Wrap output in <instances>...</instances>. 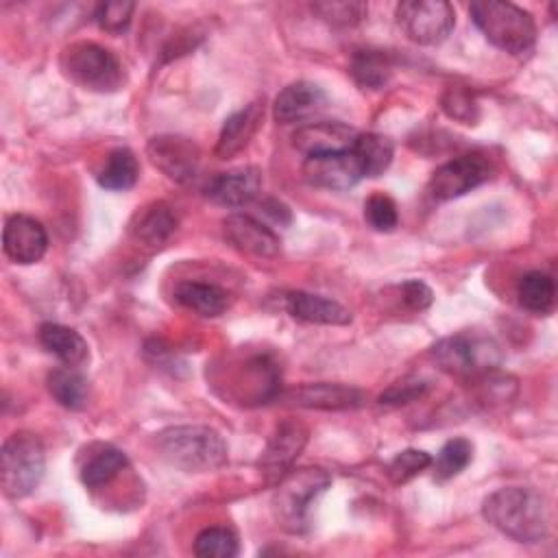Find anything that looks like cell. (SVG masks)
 I'll list each match as a JSON object with an SVG mask.
<instances>
[{"label": "cell", "instance_id": "obj_16", "mask_svg": "<svg viewBox=\"0 0 558 558\" xmlns=\"http://www.w3.org/2000/svg\"><path fill=\"white\" fill-rule=\"evenodd\" d=\"M222 231L235 248L257 257H275L281 248L277 233L248 214H229L222 220Z\"/></svg>", "mask_w": 558, "mask_h": 558}, {"label": "cell", "instance_id": "obj_31", "mask_svg": "<svg viewBox=\"0 0 558 558\" xmlns=\"http://www.w3.org/2000/svg\"><path fill=\"white\" fill-rule=\"evenodd\" d=\"M194 554L201 558H231L238 554V536L229 527H205L194 541Z\"/></svg>", "mask_w": 558, "mask_h": 558}, {"label": "cell", "instance_id": "obj_11", "mask_svg": "<svg viewBox=\"0 0 558 558\" xmlns=\"http://www.w3.org/2000/svg\"><path fill=\"white\" fill-rule=\"evenodd\" d=\"M146 153L150 161L172 181L187 183L196 177L201 150L198 146L181 135H157L148 142Z\"/></svg>", "mask_w": 558, "mask_h": 558}, {"label": "cell", "instance_id": "obj_32", "mask_svg": "<svg viewBox=\"0 0 558 558\" xmlns=\"http://www.w3.org/2000/svg\"><path fill=\"white\" fill-rule=\"evenodd\" d=\"M427 466H432V456L423 449H403L397 453L388 464V477L392 484H405L418 473H423Z\"/></svg>", "mask_w": 558, "mask_h": 558}, {"label": "cell", "instance_id": "obj_37", "mask_svg": "<svg viewBox=\"0 0 558 558\" xmlns=\"http://www.w3.org/2000/svg\"><path fill=\"white\" fill-rule=\"evenodd\" d=\"M442 109L449 118H456L464 124H473V120L477 118V107L473 102V98L460 89V87H451L445 98H442Z\"/></svg>", "mask_w": 558, "mask_h": 558}, {"label": "cell", "instance_id": "obj_17", "mask_svg": "<svg viewBox=\"0 0 558 558\" xmlns=\"http://www.w3.org/2000/svg\"><path fill=\"white\" fill-rule=\"evenodd\" d=\"M327 105V94L323 87L310 81H294L286 85L272 105V116L279 124L305 122Z\"/></svg>", "mask_w": 558, "mask_h": 558}, {"label": "cell", "instance_id": "obj_28", "mask_svg": "<svg viewBox=\"0 0 558 558\" xmlns=\"http://www.w3.org/2000/svg\"><path fill=\"white\" fill-rule=\"evenodd\" d=\"M126 466V456L116 447H102L87 458L81 469V482L89 488L109 484Z\"/></svg>", "mask_w": 558, "mask_h": 558}, {"label": "cell", "instance_id": "obj_3", "mask_svg": "<svg viewBox=\"0 0 558 558\" xmlns=\"http://www.w3.org/2000/svg\"><path fill=\"white\" fill-rule=\"evenodd\" d=\"M329 475L318 466L290 469L272 493L275 521L290 534H303L310 525V510L329 486Z\"/></svg>", "mask_w": 558, "mask_h": 558}, {"label": "cell", "instance_id": "obj_33", "mask_svg": "<svg viewBox=\"0 0 558 558\" xmlns=\"http://www.w3.org/2000/svg\"><path fill=\"white\" fill-rule=\"evenodd\" d=\"M314 13L333 26H353L366 15L364 2H347V0H331V2H314Z\"/></svg>", "mask_w": 558, "mask_h": 558}, {"label": "cell", "instance_id": "obj_5", "mask_svg": "<svg viewBox=\"0 0 558 558\" xmlns=\"http://www.w3.org/2000/svg\"><path fill=\"white\" fill-rule=\"evenodd\" d=\"M46 451L31 432L11 434L0 451V486L9 499L28 497L41 482Z\"/></svg>", "mask_w": 558, "mask_h": 558}, {"label": "cell", "instance_id": "obj_22", "mask_svg": "<svg viewBox=\"0 0 558 558\" xmlns=\"http://www.w3.org/2000/svg\"><path fill=\"white\" fill-rule=\"evenodd\" d=\"M39 342L48 353H52L63 366H81L89 360V347L85 338L65 325L44 323L39 327Z\"/></svg>", "mask_w": 558, "mask_h": 558}, {"label": "cell", "instance_id": "obj_36", "mask_svg": "<svg viewBox=\"0 0 558 558\" xmlns=\"http://www.w3.org/2000/svg\"><path fill=\"white\" fill-rule=\"evenodd\" d=\"M429 384L425 379H418V377H403L395 384H390L381 397H379V403L384 405H405V403H412L416 401L418 397H423L427 392Z\"/></svg>", "mask_w": 558, "mask_h": 558}, {"label": "cell", "instance_id": "obj_14", "mask_svg": "<svg viewBox=\"0 0 558 558\" xmlns=\"http://www.w3.org/2000/svg\"><path fill=\"white\" fill-rule=\"evenodd\" d=\"M357 131L344 122H310L292 133V144L305 157L331 155L351 150L357 140Z\"/></svg>", "mask_w": 558, "mask_h": 558}, {"label": "cell", "instance_id": "obj_18", "mask_svg": "<svg viewBox=\"0 0 558 558\" xmlns=\"http://www.w3.org/2000/svg\"><path fill=\"white\" fill-rule=\"evenodd\" d=\"M259 190L262 172L253 166H246L214 177L205 187V196L222 207H244L259 194Z\"/></svg>", "mask_w": 558, "mask_h": 558}, {"label": "cell", "instance_id": "obj_9", "mask_svg": "<svg viewBox=\"0 0 558 558\" xmlns=\"http://www.w3.org/2000/svg\"><path fill=\"white\" fill-rule=\"evenodd\" d=\"M490 177V161L477 153H469L438 166L427 183V192L434 201H453L486 183Z\"/></svg>", "mask_w": 558, "mask_h": 558}, {"label": "cell", "instance_id": "obj_29", "mask_svg": "<svg viewBox=\"0 0 558 558\" xmlns=\"http://www.w3.org/2000/svg\"><path fill=\"white\" fill-rule=\"evenodd\" d=\"M473 460V445L471 440L466 438H451L447 440L436 460H432V466H434V477L445 482V480H451L456 475H460L469 462Z\"/></svg>", "mask_w": 558, "mask_h": 558}, {"label": "cell", "instance_id": "obj_38", "mask_svg": "<svg viewBox=\"0 0 558 558\" xmlns=\"http://www.w3.org/2000/svg\"><path fill=\"white\" fill-rule=\"evenodd\" d=\"M401 299H403L408 310L423 312V310H427L432 305L434 294H432V290H429V286L425 281L410 279V281H405L401 286Z\"/></svg>", "mask_w": 558, "mask_h": 558}, {"label": "cell", "instance_id": "obj_2", "mask_svg": "<svg viewBox=\"0 0 558 558\" xmlns=\"http://www.w3.org/2000/svg\"><path fill=\"white\" fill-rule=\"evenodd\" d=\"M159 453L185 473L216 471L227 462L222 436L207 425H172L155 438Z\"/></svg>", "mask_w": 558, "mask_h": 558}, {"label": "cell", "instance_id": "obj_21", "mask_svg": "<svg viewBox=\"0 0 558 558\" xmlns=\"http://www.w3.org/2000/svg\"><path fill=\"white\" fill-rule=\"evenodd\" d=\"M177 214L163 201L148 203L131 220V235L148 248L163 246L177 231Z\"/></svg>", "mask_w": 558, "mask_h": 558}, {"label": "cell", "instance_id": "obj_7", "mask_svg": "<svg viewBox=\"0 0 558 558\" xmlns=\"http://www.w3.org/2000/svg\"><path fill=\"white\" fill-rule=\"evenodd\" d=\"M401 31L421 46H436L449 37L456 26L453 7L445 0H405L397 4Z\"/></svg>", "mask_w": 558, "mask_h": 558}, {"label": "cell", "instance_id": "obj_34", "mask_svg": "<svg viewBox=\"0 0 558 558\" xmlns=\"http://www.w3.org/2000/svg\"><path fill=\"white\" fill-rule=\"evenodd\" d=\"M364 218L366 222L375 229V231H392L399 222V214H397V205L390 196L386 194H373L366 198L364 203Z\"/></svg>", "mask_w": 558, "mask_h": 558}, {"label": "cell", "instance_id": "obj_6", "mask_svg": "<svg viewBox=\"0 0 558 558\" xmlns=\"http://www.w3.org/2000/svg\"><path fill=\"white\" fill-rule=\"evenodd\" d=\"M63 74L89 92H116L124 85V68L118 57L94 44L76 41L61 52Z\"/></svg>", "mask_w": 558, "mask_h": 558}, {"label": "cell", "instance_id": "obj_12", "mask_svg": "<svg viewBox=\"0 0 558 558\" xmlns=\"http://www.w3.org/2000/svg\"><path fill=\"white\" fill-rule=\"evenodd\" d=\"M303 179L323 190H349L364 179L362 168L351 150L305 157L301 166Z\"/></svg>", "mask_w": 558, "mask_h": 558}, {"label": "cell", "instance_id": "obj_13", "mask_svg": "<svg viewBox=\"0 0 558 558\" xmlns=\"http://www.w3.org/2000/svg\"><path fill=\"white\" fill-rule=\"evenodd\" d=\"M4 255L15 264H35L48 251V235L39 220L15 214L7 220L2 231Z\"/></svg>", "mask_w": 558, "mask_h": 558}, {"label": "cell", "instance_id": "obj_23", "mask_svg": "<svg viewBox=\"0 0 558 558\" xmlns=\"http://www.w3.org/2000/svg\"><path fill=\"white\" fill-rule=\"evenodd\" d=\"M174 299L196 312L198 316H220L229 307V292L216 283L205 281H181L174 288Z\"/></svg>", "mask_w": 558, "mask_h": 558}, {"label": "cell", "instance_id": "obj_4", "mask_svg": "<svg viewBox=\"0 0 558 558\" xmlns=\"http://www.w3.org/2000/svg\"><path fill=\"white\" fill-rule=\"evenodd\" d=\"M469 13L484 37L504 52L523 54L536 41L534 17L512 2L480 0L469 7Z\"/></svg>", "mask_w": 558, "mask_h": 558}, {"label": "cell", "instance_id": "obj_24", "mask_svg": "<svg viewBox=\"0 0 558 558\" xmlns=\"http://www.w3.org/2000/svg\"><path fill=\"white\" fill-rule=\"evenodd\" d=\"M48 390L68 410H83L89 401V381L76 366H59L48 373Z\"/></svg>", "mask_w": 558, "mask_h": 558}, {"label": "cell", "instance_id": "obj_27", "mask_svg": "<svg viewBox=\"0 0 558 558\" xmlns=\"http://www.w3.org/2000/svg\"><path fill=\"white\" fill-rule=\"evenodd\" d=\"M137 174H140V166L135 155L129 148H116L113 153H109L96 179L105 190L124 192L135 185Z\"/></svg>", "mask_w": 558, "mask_h": 558}, {"label": "cell", "instance_id": "obj_20", "mask_svg": "<svg viewBox=\"0 0 558 558\" xmlns=\"http://www.w3.org/2000/svg\"><path fill=\"white\" fill-rule=\"evenodd\" d=\"M286 310L292 318L303 320V323H314V325H349L351 323V312L327 296L303 292V290H292L286 294Z\"/></svg>", "mask_w": 558, "mask_h": 558}, {"label": "cell", "instance_id": "obj_25", "mask_svg": "<svg viewBox=\"0 0 558 558\" xmlns=\"http://www.w3.org/2000/svg\"><path fill=\"white\" fill-rule=\"evenodd\" d=\"M351 153L355 155L364 177H379L388 170L395 148L386 135L360 133L355 144L351 146Z\"/></svg>", "mask_w": 558, "mask_h": 558}, {"label": "cell", "instance_id": "obj_15", "mask_svg": "<svg viewBox=\"0 0 558 558\" xmlns=\"http://www.w3.org/2000/svg\"><path fill=\"white\" fill-rule=\"evenodd\" d=\"M292 405L314 410H353L366 401V395L344 384H303L279 395Z\"/></svg>", "mask_w": 558, "mask_h": 558}, {"label": "cell", "instance_id": "obj_8", "mask_svg": "<svg viewBox=\"0 0 558 558\" xmlns=\"http://www.w3.org/2000/svg\"><path fill=\"white\" fill-rule=\"evenodd\" d=\"M434 362L449 375L471 377L493 368L497 362V349L482 338L473 336H449L432 347Z\"/></svg>", "mask_w": 558, "mask_h": 558}, {"label": "cell", "instance_id": "obj_26", "mask_svg": "<svg viewBox=\"0 0 558 558\" xmlns=\"http://www.w3.org/2000/svg\"><path fill=\"white\" fill-rule=\"evenodd\" d=\"M517 296L521 307L532 314H549L556 303L554 279L541 270H532L519 279Z\"/></svg>", "mask_w": 558, "mask_h": 558}, {"label": "cell", "instance_id": "obj_1", "mask_svg": "<svg viewBox=\"0 0 558 558\" xmlns=\"http://www.w3.org/2000/svg\"><path fill=\"white\" fill-rule=\"evenodd\" d=\"M484 519L504 536L517 543H538L549 530L545 499L523 486H508L490 493L482 506Z\"/></svg>", "mask_w": 558, "mask_h": 558}, {"label": "cell", "instance_id": "obj_35", "mask_svg": "<svg viewBox=\"0 0 558 558\" xmlns=\"http://www.w3.org/2000/svg\"><path fill=\"white\" fill-rule=\"evenodd\" d=\"M133 11H135L133 2H124V0L102 2L96 7L94 20L107 33H122L131 24Z\"/></svg>", "mask_w": 558, "mask_h": 558}, {"label": "cell", "instance_id": "obj_30", "mask_svg": "<svg viewBox=\"0 0 558 558\" xmlns=\"http://www.w3.org/2000/svg\"><path fill=\"white\" fill-rule=\"evenodd\" d=\"M390 61L379 50H360L351 61V74L362 87L379 89L390 76Z\"/></svg>", "mask_w": 558, "mask_h": 558}, {"label": "cell", "instance_id": "obj_10", "mask_svg": "<svg viewBox=\"0 0 558 558\" xmlns=\"http://www.w3.org/2000/svg\"><path fill=\"white\" fill-rule=\"evenodd\" d=\"M305 442L307 427L296 418H288L277 425L259 458V469L268 484H277L292 469V462L303 451Z\"/></svg>", "mask_w": 558, "mask_h": 558}, {"label": "cell", "instance_id": "obj_19", "mask_svg": "<svg viewBox=\"0 0 558 558\" xmlns=\"http://www.w3.org/2000/svg\"><path fill=\"white\" fill-rule=\"evenodd\" d=\"M262 120H264V102L259 100L248 102L240 111L231 113L220 129V135L216 142V155L220 159H229L240 150H244L248 142L255 137Z\"/></svg>", "mask_w": 558, "mask_h": 558}]
</instances>
